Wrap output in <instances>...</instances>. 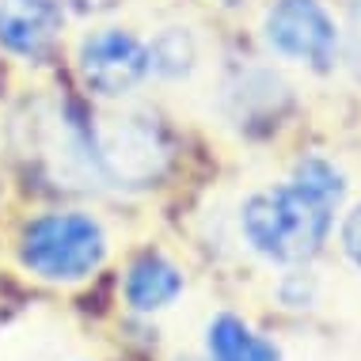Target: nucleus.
Wrapping results in <instances>:
<instances>
[{
  "label": "nucleus",
  "instance_id": "8",
  "mask_svg": "<svg viewBox=\"0 0 361 361\" xmlns=\"http://www.w3.org/2000/svg\"><path fill=\"white\" fill-rule=\"evenodd\" d=\"M206 361H281V350L247 319L221 312L206 327Z\"/></svg>",
  "mask_w": 361,
  "mask_h": 361
},
{
  "label": "nucleus",
  "instance_id": "4",
  "mask_svg": "<svg viewBox=\"0 0 361 361\" xmlns=\"http://www.w3.org/2000/svg\"><path fill=\"white\" fill-rule=\"evenodd\" d=\"M262 42L278 61L331 73L343 57V31L319 0H274L262 12Z\"/></svg>",
  "mask_w": 361,
  "mask_h": 361
},
{
  "label": "nucleus",
  "instance_id": "2",
  "mask_svg": "<svg viewBox=\"0 0 361 361\" xmlns=\"http://www.w3.org/2000/svg\"><path fill=\"white\" fill-rule=\"evenodd\" d=\"M80 133L92 187L99 190H149L171 164V133L149 106H126L118 99L80 118Z\"/></svg>",
  "mask_w": 361,
  "mask_h": 361
},
{
  "label": "nucleus",
  "instance_id": "12",
  "mask_svg": "<svg viewBox=\"0 0 361 361\" xmlns=\"http://www.w3.org/2000/svg\"><path fill=\"white\" fill-rule=\"evenodd\" d=\"M65 4H76V8H106L114 0H65Z\"/></svg>",
  "mask_w": 361,
  "mask_h": 361
},
{
  "label": "nucleus",
  "instance_id": "1",
  "mask_svg": "<svg viewBox=\"0 0 361 361\" xmlns=\"http://www.w3.org/2000/svg\"><path fill=\"white\" fill-rule=\"evenodd\" d=\"M343 202V168L327 156H305L289 179L243 198L240 232L259 259L274 267H305L331 240Z\"/></svg>",
  "mask_w": 361,
  "mask_h": 361
},
{
  "label": "nucleus",
  "instance_id": "3",
  "mask_svg": "<svg viewBox=\"0 0 361 361\" xmlns=\"http://www.w3.org/2000/svg\"><path fill=\"white\" fill-rule=\"evenodd\" d=\"M111 236L103 221L84 209L38 213L19 232V267L50 286L87 281L106 262Z\"/></svg>",
  "mask_w": 361,
  "mask_h": 361
},
{
  "label": "nucleus",
  "instance_id": "10",
  "mask_svg": "<svg viewBox=\"0 0 361 361\" xmlns=\"http://www.w3.org/2000/svg\"><path fill=\"white\" fill-rule=\"evenodd\" d=\"M343 57L361 80V0L350 4V19H346V31H343Z\"/></svg>",
  "mask_w": 361,
  "mask_h": 361
},
{
  "label": "nucleus",
  "instance_id": "7",
  "mask_svg": "<svg viewBox=\"0 0 361 361\" xmlns=\"http://www.w3.org/2000/svg\"><path fill=\"white\" fill-rule=\"evenodd\" d=\"M183 289H187L183 270L160 251H141L126 267V278H122V297L137 316H156V312L171 308L183 297Z\"/></svg>",
  "mask_w": 361,
  "mask_h": 361
},
{
  "label": "nucleus",
  "instance_id": "13",
  "mask_svg": "<svg viewBox=\"0 0 361 361\" xmlns=\"http://www.w3.org/2000/svg\"><path fill=\"white\" fill-rule=\"evenodd\" d=\"M209 4H221V8H240V4H247V0H209Z\"/></svg>",
  "mask_w": 361,
  "mask_h": 361
},
{
  "label": "nucleus",
  "instance_id": "9",
  "mask_svg": "<svg viewBox=\"0 0 361 361\" xmlns=\"http://www.w3.org/2000/svg\"><path fill=\"white\" fill-rule=\"evenodd\" d=\"M145 46H149V80H156V84L190 80L194 69H198V57H202L198 38L183 23L160 27L152 38H145Z\"/></svg>",
  "mask_w": 361,
  "mask_h": 361
},
{
  "label": "nucleus",
  "instance_id": "6",
  "mask_svg": "<svg viewBox=\"0 0 361 361\" xmlns=\"http://www.w3.org/2000/svg\"><path fill=\"white\" fill-rule=\"evenodd\" d=\"M65 31V0H0V50L42 61Z\"/></svg>",
  "mask_w": 361,
  "mask_h": 361
},
{
  "label": "nucleus",
  "instance_id": "5",
  "mask_svg": "<svg viewBox=\"0 0 361 361\" xmlns=\"http://www.w3.org/2000/svg\"><path fill=\"white\" fill-rule=\"evenodd\" d=\"M76 73L99 99H130L149 84V46L130 27H95L76 46Z\"/></svg>",
  "mask_w": 361,
  "mask_h": 361
},
{
  "label": "nucleus",
  "instance_id": "11",
  "mask_svg": "<svg viewBox=\"0 0 361 361\" xmlns=\"http://www.w3.org/2000/svg\"><path fill=\"white\" fill-rule=\"evenodd\" d=\"M338 240H343V255L354 262V267H361V202L343 217V224H338Z\"/></svg>",
  "mask_w": 361,
  "mask_h": 361
}]
</instances>
